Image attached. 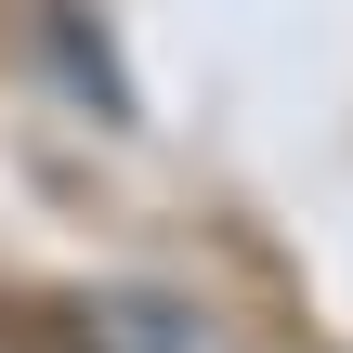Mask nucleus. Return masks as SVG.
<instances>
[{
    "instance_id": "1",
    "label": "nucleus",
    "mask_w": 353,
    "mask_h": 353,
    "mask_svg": "<svg viewBox=\"0 0 353 353\" xmlns=\"http://www.w3.org/2000/svg\"><path fill=\"white\" fill-rule=\"evenodd\" d=\"M79 341H92V353H236L183 288H105V301L79 314Z\"/></svg>"
}]
</instances>
